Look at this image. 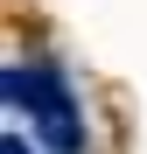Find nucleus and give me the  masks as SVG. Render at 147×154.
I'll return each instance as SVG.
<instances>
[{
	"label": "nucleus",
	"mask_w": 147,
	"mask_h": 154,
	"mask_svg": "<svg viewBox=\"0 0 147 154\" xmlns=\"http://www.w3.org/2000/svg\"><path fill=\"white\" fill-rule=\"evenodd\" d=\"M0 91H7L14 112H28L42 154H84V112H77V91L63 84L56 63H7Z\"/></svg>",
	"instance_id": "obj_1"
},
{
	"label": "nucleus",
	"mask_w": 147,
	"mask_h": 154,
	"mask_svg": "<svg viewBox=\"0 0 147 154\" xmlns=\"http://www.w3.org/2000/svg\"><path fill=\"white\" fill-rule=\"evenodd\" d=\"M0 154H28V140H21V133H7V140H0Z\"/></svg>",
	"instance_id": "obj_2"
}]
</instances>
